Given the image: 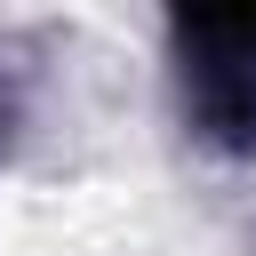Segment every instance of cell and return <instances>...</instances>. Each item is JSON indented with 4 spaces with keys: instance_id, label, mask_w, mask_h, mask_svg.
Segmentation results:
<instances>
[{
    "instance_id": "6da1fadb",
    "label": "cell",
    "mask_w": 256,
    "mask_h": 256,
    "mask_svg": "<svg viewBox=\"0 0 256 256\" xmlns=\"http://www.w3.org/2000/svg\"><path fill=\"white\" fill-rule=\"evenodd\" d=\"M184 48V112L208 144L248 152L256 144V8H200L176 16Z\"/></svg>"
}]
</instances>
